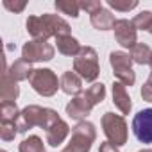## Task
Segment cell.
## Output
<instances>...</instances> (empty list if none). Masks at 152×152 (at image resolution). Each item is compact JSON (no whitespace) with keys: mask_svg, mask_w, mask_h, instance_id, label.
Masks as SVG:
<instances>
[{"mask_svg":"<svg viewBox=\"0 0 152 152\" xmlns=\"http://www.w3.org/2000/svg\"><path fill=\"white\" fill-rule=\"evenodd\" d=\"M93 109V104L88 100V97L84 95V91H81L77 97H73L70 100V104L66 106V115L73 120H79V122H84V118L91 113Z\"/></svg>","mask_w":152,"mask_h":152,"instance_id":"10","label":"cell"},{"mask_svg":"<svg viewBox=\"0 0 152 152\" xmlns=\"http://www.w3.org/2000/svg\"><path fill=\"white\" fill-rule=\"evenodd\" d=\"M148 64H150V68H152V57H150V63H148Z\"/></svg>","mask_w":152,"mask_h":152,"instance_id":"34","label":"cell"},{"mask_svg":"<svg viewBox=\"0 0 152 152\" xmlns=\"http://www.w3.org/2000/svg\"><path fill=\"white\" fill-rule=\"evenodd\" d=\"M4 7L7 9V11H13V13H22L23 9H25V6H27V2L25 0H20V2H13V0H4Z\"/></svg>","mask_w":152,"mask_h":152,"instance_id":"28","label":"cell"},{"mask_svg":"<svg viewBox=\"0 0 152 152\" xmlns=\"http://www.w3.org/2000/svg\"><path fill=\"white\" fill-rule=\"evenodd\" d=\"M6 72L18 83V81H25V79L31 77L32 68H31V63H27V61H23V59H18V61H15V63L11 64V68L6 70Z\"/></svg>","mask_w":152,"mask_h":152,"instance_id":"19","label":"cell"},{"mask_svg":"<svg viewBox=\"0 0 152 152\" xmlns=\"http://www.w3.org/2000/svg\"><path fill=\"white\" fill-rule=\"evenodd\" d=\"M56 9L61 15L77 18L79 11H81V6H79V2H75V0H56Z\"/></svg>","mask_w":152,"mask_h":152,"instance_id":"22","label":"cell"},{"mask_svg":"<svg viewBox=\"0 0 152 152\" xmlns=\"http://www.w3.org/2000/svg\"><path fill=\"white\" fill-rule=\"evenodd\" d=\"M41 18L45 20L52 38H59V36H68L70 34V25L66 20H63L59 15H52V13H45L41 15Z\"/></svg>","mask_w":152,"mask_h":152,"instance_id":"11","label":"cell"},{"mask_svg":"<svg viewBox=\"0 0 152 152\" xmlns=\"http://www.w3.org/2000/svg\"><path fill=\"white\" fill-rule=\"evenodd\" d=\"M90 22H91V25L97 31H109V29L115 27L116 18H115V15L111 11H107V9L102 7V9L95 11L93 15H90Z\"/></svg>","mask_w":152,"mask_h":152,"instance_id":"16","label":"cell"},{"mask_svg":"<svg viewBox=\"0 0 152 152\" xmlns=\"http://www.w3.org/2000/svg\"><path fill=\"white\" fill-rule=\"evenodd\" d=\"M2 152H6V150H2Z\"/></svg>","mask_w":152,"mask_h":152,"instance_id":"36","label":"cell"},{"mask_svg":"<svg viewBox=\"0 0 152 152\" xmlns=\"http://www.w3.org/2000/svg\"><path fill=\"white\" fill-rule=\"evenodd\" d=\"M148 32H150V34H152V27H150V31H148Z\"/></svg>","mask_w":152,"mask_h":152,"instance_id":"35","label":"cell"},{"mask_svg":"<svg viewBox=\"0 0 152 152\" xmlns=\"http://www.w3.org/2000/svg\"><path fill=\"white\" fill-rule=\"evenodd\" d=\"M18 150L20 152H47L45 150V145H43V141H41L39 136H29V138H25L20 143Z\"/></svg>","mask_w":152,"mask_h":152,"instance_id":"23","label":"cell"},{"mask_svg":"<svg viewBox=\"0 0 152 152\" xmlns=\"http://www.w3.org/2000/svg\"><path fill=\"white\" fill-rule=\"evenodd\" d=\"M45 132H47V143L52 145V147H57V145H61V143L66 140V136H68V132H70V127H68L66 122L59 120V122H56L52 127H48Z\"/></svg>","mask_w":152,"mask_h":152,"instance_id":"17","label":"cell"},{"mask_svg":"<svg viewBox=\"0 0 152 152\" xmlns=\"http://www.w3.org/2000/svg\"><path fill=\"white\" fill-rule=\"evenodd\" d=\"M140 152H152V148H143V150H140Z\"/></svg>","mask_w":152,"mask_h":152,"instance_id":"32","label":"cell"},{"mask_svg":"<svg viewBox=\"0 0 152 152\" xmlns=\"http://www.w3.org/2000/svg\"><path fill=\"white\" fill-rule=\"evenodd\" d=\"M79 6H81V9H84L90 15H93L95 11L102 9V2H99V0H86V2H79Z\"/></svg>","mask_w":152,"mask_h":152,"instance_id":"29","label":"cell"},{"mask_svg":"<svg viewBox=\"0 0 152 152\" xmlns=\"http://www.w3.org/2000/svg\"><path fill=\"white\" fill-rule=\"evenodd\" d=\"M141 97H143V100L152 102V84H150V83H145V84H143V88H141Z\"/></svg>","mask_w":152,"mask_h":152,"instance_id":"30","label":"cell"},{"mask_svg":"<svg viewBox=\"0 0 152 152\" xmlns=\"http://www.w3.org/2000/svg\"><path fill=\"white\" fill-rule=\"evenodd\" d=\"M132 132L138 141L152 143V107L141 109L132 118Z\"/></svg>","mask_w":152,"mask_h":152,"instance_id":"8","label":"cell"},{"mask_svg":"<svg viewBox=\"0 0 152 152\" xmlns=\"http://www.w3.org/2000/svg\"><path fill=\"white\" fill-rule=\"evenodd\" d=\"M97 132H95V125L90 122H79L72 129V138L68 141V145L64 147L63 152H90L91 143L95 141Z\"/></svg>","mask_w":152,"mask_h":152,"instance_id":"3","label":"cell"},{"mask_svg":"<svg viewBox=\"0 0 152 152\" xmlns=\"http://www.w3.org/2000/svg\"><path fill=\"white\" fill-rule=\"evenodd\" d=\"M25 25H27V32L32 36V39L48 41V38H52V34H50V31L41 16H29Z\"/></svg>","mask_w":152,"mask_h":152,"instance_id":"12","label":"cell"},{"mask_svg":"<svg viewBox=\"0 0 152 152\" xmlns=\"http://www.w3.org/2000/svg\"><path fill=\"white\" fill-rule=\"evenodd\" d=\"M20 111L16 107V102H2L0 104V120L2 124H15Z\"/></svg>","mask_w":152,"mask_h":152,"instance_id":"21","label":"cell"},{"mask_svg":"<svg viewBox=\"0 0 152 152\" xmlns=\"http://www.w3.org/2000/svg\"><path fill=\"white\" fill-rule=\"evenodd\" d=\"M129 56H131L132 63H136V64H148L150 63V57H152V50L145 43H136L131 48V54Z\"/></svg>","mask_w":152,"mask_h":152,"instance_id":"20","label":"cell"},{"mask_svg":"<svg viewBox=\"0 0 152 152\" xmlns=\"http://www.w3.org/2000/svg\"><path fill=\"white\" fill-rule=\"evenodd\" d=\"M18 95H20V88H18L16 81L4 70L2 86H0V99H2V102H15L18 99Z\"/></svg>","mask_w":152,"mask_h":152,"instance_id":"15","label":"cell"},{"mask_svg":"<svg viewBox=\"0 0 152 152\" xmlns=\"http://www.w3.org/2000/svg\"><path fill=\"white\" fill-rule=\"evenodd\" d=\"M29 83L32 86V90L43 97H52L57 88H61V81H57V75L48 70V68H36L32 70Z\"/></svg>","mask_w":152,"mask_h":152,"instance_id":"5","label":"cell"},{"mask_svg":"<svg viewBox=\"0 0 152 152\" xmlns=\"http://www.w3.org/2000/svg\"><path fill=\"white\" fill-rule=\"evenodd\" d=\"M99 152H120V150H118V147H115L113 143L104 141V143L100 145V150H99Z\"/></svg>","mask_w":152,"mask_h":152,"instance_id":"31","label":"cell"},{"mask_svg":"<svg viewBox=\"0 0 152 152\" xmlns=\"http://www.w3.org/2000/svg\"><path fill=\"white\" fill-rule=\"evenodd\" d=\"M73 72L86 83H93L99 77V73H100L99 56H97L93 47H83L81 48V52L73 59Z\"/></svg>","mask_w":152,"mask_h":152,"instance_id":"2","label":"cell"},{"mask_svg":"<svg viewBox=\"0 0 152 152\" xmlns=\"http://www.w3.org/2000/svg\"><path fill=\"white\" fill-rule=\"evenodd\" d=\"M113 31H115V39H116V43H120L122 47L132 48V47L138 43V34H136V27H134L132 20H125V18L116 20Z\"/></svg>","mask_w":152,"mask_h":152,"instance_id":"9","label":"cell"},{"mask_svg":"<svg viewBox=\"0 0 152 152\" xmlns=\"http://www.w3.org/2000/svg\"><path fill=\"white\" fill-rule=\"evenodd\" d=\"M16 125L15 124H0V138L4 141H11L16 136Z\"/></svg>","mask_w":152,"mask_h":152,"instance_id":"27","label":"cell"},{"mask_svg":"<svg viewBox=\"0 0 152 152\" xmlns=\"http://www.w3.org/2000/svg\"><path fill=\"white\" fill-rule=\"evenodd\" d=\"M56 47H57V50L63 54V56H68V57H75L79 52H81V45H79V41L75 39L73 36H59V38H56Z\"/></svg>","mask_w":152,"mask_h":152,"instance_id":"18","label":"cell"},{"mask_svg":"<svg viewBox=\"0 0 152 152\" xmlns=\"http://www.w3.org/2000/svg\"><path fill=\"white\" fill-rule=\"evenodd\" d=\"M107 6L115 11H120V13H129L131 9L138 7V2L136 0H107Z\"/></svg>","mask_w":152,"mask_h":152,"instance_id":"26","label":"cell"},{"mask_svg":"<svg viewBox=\"0 0 152 152\" xmlns=\"http://www.w3.org/2000/svg\"><path fill=\"white\" fill-rule=\"evenodd\" d=\"M132 23L136 27V31H150L152 27V11H141L132 18Z\"/></svg>","mask_w":152,"mask_h":152,"instance_id":"25","label":"cell"},{"mask_svg":"<svg viewBox=\"0 0 152 152\" xmlns=\"http://www.w3.org/2000/svg\"><path fill=\"white\" fill-rule=\"evenodd\" d=\"M59 81H61V90L66 95H75V97H77L83 91V79L75 72H72V70L64 72Z\"/></svg>","mask_w":152,"mask_h":152,"instance_id":"13","label":"cell"},{"mask_svg":"<svg viewBox=\"0 0 152 152\" xmlns=\"http://www.w3.org/2000/svg\"><path fill=\"white\" fill-rule=\"evenodd\" d=\"M113 102H115V106L118 107V111L122 115H129L131 113V107H132L131 97H129L125 86L122 83H118V81L113 84Z\"/></svg>","mask_w":152,"mask_h":152,"instance_id":"14","label":"cell"},{"mask_svg":"<svg viewBox=\"0 0 152 152\" xmlns=\"http://www.w3.org/2000/svg\"><path fill=\"white\" fill-rule=\"evenodd\" d=\"M84 95L88 97V100H90L93 106H97L99 102H102V100L106 99V86H104L102 83H95V84H91V86L84 91Z\"/></svg>","mask_w":152,"mask_h":152,"instance_id":"24","label":"cell"},{"mask_svg":"<svg viewBox=\"0 0 152 152\" xmlns=\"http://www.w3.org/2000/svg\"><path fill=\"white\" fill-rule=\"evenodd\" d=\"M109 63H111V66H113V73H115V77L118 79V83H122L125 88L134 84L136 75H134L132 59H131L129 54L120 52V50L111 52V54H109Z\"/></svg>","mask_w":152,"mask_h":152,"instance_id":"6","label":"cell"},{"mask_svg":"<svg viewBox=\"0 0 152 152\" xmlns=\"http://www.w3.org/2000/svg\"><path fill=\"white\" fill-rule=\"evenodd\" d=\"M147 83H150V84H152V73H150V77H148V81H147Z\"/></svg>","mask_w":152,"mask_h":152,"instance_id":"33","label":"cell"},{"mask_svg":"<svg viewBox=\"0 0 152 152\" xmlns=\"http://www.w3.org/2000/svg\"><path fill=\"white\" fill-rule=\"evenodd\" d=\"M102 129L109 143L115 147H122L127 143V124L122 115L104 113L102 116Z\"/></svg>","mask_w":152,"mask_h":152,"instance_id":"4","label":"cell"},{"mask_svg":"<svg viewBox=\"0 0 152 152\" xmlns=\"http://www.w3.org/2000/svg\"><path fill=\"white\" fill-rule=\"evenodd\" d=\"M59 115L50 109V107H39V106H27L25 109L20 111L15 125H16V131L18 132H27L29 129L32 127H41V129H48L52 127L56 122H59Z\"/></svg>","mask_w":152,"mask_h":152,"instance_id":"1","label":"cell"},{"mask_svg":"<svg viewBox=\"0 0 152 152\" xmlns=\"http://www.w3.org/2000/svg\"><path fill=\"white\" fill-rule=\"evenodd\" d=\"M54 57V47L48 41L31 39L22 48V59L27 63H39V61H50Z\"/></svg>","mask_w":152,"mask_h":152,"instance_id":"7","label":"cell"}]
</instances>
